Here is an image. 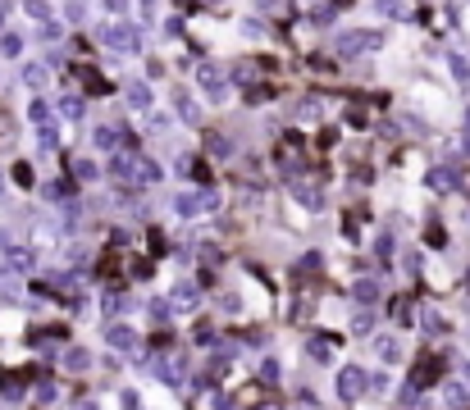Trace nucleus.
<instances>
[{
  "label": "nucleus",
  "mask_w": 470,
  "mask_h": 410,
  "mask_svg": "<svg viewBox=\"0 0 470 410\" xmlns=\"http://www.w3.org/2000/svg\"><path fill=\"white\" fill-rule=\"evenodd\" d=\"M23 78H28V87H42L46 82V69L42 64H28V69H23Z\"/></svg>",
  "instance_id": "f257e3e1"
},
{
  "label": "nucleus",
  "mask_w": 470,
  "mask_h": 410,
  "mask_svg": "<svg viewBox=\"0 0 470 410\" xmlns=\"http://www.w3.org/2000/svg\"><path fill=\"white\" fill-rule=\"evenodd\" d=\"M19 46H23L19 37H5V42H0V51H5V55H19Z\"/></svg>",
  "instance_id": "f03ea898"
}]
</instances>
